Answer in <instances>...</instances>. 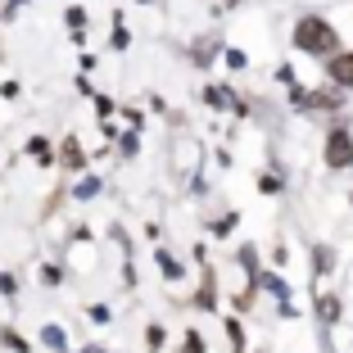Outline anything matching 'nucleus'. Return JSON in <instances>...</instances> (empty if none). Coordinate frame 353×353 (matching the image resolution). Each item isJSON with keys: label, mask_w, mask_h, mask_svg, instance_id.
Segmentation results:
<instances>
[{"label": "nucleus", "mask_w": 353, "mask_h": 353, "mask_svg": "<svg viewBox=\"0 0 353 353\" xmlns=\"http://www.w3.org/2000/svg\"><path fill=\"white\" fill-rule=\"evenodd\" d=\"M299 46L303 50H335V32H331V23H322V19H303L299 23Z\"/></svg>", "instance_id": "1"}, {"label": "nucleus", "mask_w": 353, "mask_h": 353, "mask_svg": "<svg viewBox=\"0 0 353 353\" xmlns=\"http://www.w3.org/2000/svg\"><path fill=\"white\" fill-rule=\"evenodd\" d=\"M331 77L340 86H353V54H335L331 59Z\"/></svg>", "instance_id": "3"}, {"label": "nucleus", "mask_w": 353, "mask_h": 353, "mask_svg": "<svg viewBox=\"0 0 353 353\" xmlns=\"http://www.w3.org/2000/svg\"><path fill=\"white\" fill-rule=\"evenodd\" d=\"M326 163H331V168H349L353 163V136L335 132L331 141H326Z\"/></svg>", "instance_id": "2"}]
</instances>
